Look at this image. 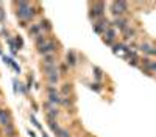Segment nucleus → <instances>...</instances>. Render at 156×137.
Instances as JSON below:
<instances>
[{"mask_svg":"<svg viewBox=\"0 0 156 137\" xmlns=\"http://www.w3.org/2000/svg\"><path fill=\"white\" fill-rule=\"evenodd\" d=\"M17 16L22 19V20H31L33 19V10L30 3L27 2H17Z\"/></svg>","mask_w":156,"mask_h":137,"instance_id":"f257e3e1","label":"nucleus"},{"mask_svg":"<svg viewBox=\"0 0 156 137\" xmlns=\"http://www.w3.org/2000/svg\"><path fill=\"white\" fill-rule=\"evenodd\" d=\"M38 49H39V52L42 55H50V53H53L56 50V44L52 42V41H47V42H44L42 45H39Z\"/></svg>","mask_w":156,"mask_h":137,"instance_id":"f03ea898","label":"nucleus"},{"mask_svg":"<svg viewBox=\"0 0 156 137\" xmlns=\"http://www.w3.org/2000/svg\"><path fill=\"white\" fill-rule=\"evenodd\" d=\"M47 92H49V103H52V105H58V103H61L59 94H58V91L53 86L47 87Z\"/></svg>","mask_w":156,"mask_h":137,"instance_id":"7ed1b4c3","label":"nucleus"},{"mask_svg":"<svg viewBox=\"0 0 156 137\" xmlns=\"http://www.w3.org/2000/svg\"><path fill=\"white\" fill-rule=\"evenodd\" d=\"M0 125H2L3 128L11 125V117H10L8 111H5V109H0Z\"/></svg>","mask_w":156,"mask_h":137,"instance_id":"20e7f679","label":"nucleus"},{"mask_svg":"<svg viewBox=\"0 0 156 137\" xmlns=\"http://www.w3.org/2000/svg\"><path fill=\"white\" fill-rule=\"evenodd\" d=\"M95 31L97 33H101V31H106L108 28H109V22L108 20H105V19H100V20H97L95 24Z\"/></svg>","mask_w":156,"mask_h":137,"instance_id":"39448f33","label":"nucleus"},{"mask_svg":"<svg viewBox=\"0 0 156 137\" xmlns=\"http://www.w3.org/2000/svg\"><path fill=\"white\" fill-rule=\"evenodd\" d=\"M126 10V3L123 2H116V3H112V11H114V14H122V13H125Z\"/></svg>","mask_w":156,"mask_h":137,"instance_id":"423d86ee","label":"nucleus"},{"mask_svg":"<svg viewBox=\"0 0 156 137\" xmlns=\"http://www.w3.org/2000/svg\"><path fill=\"white\" fill-rule=\"evenodd\" d=\"M44 72L49 75V77H52V75H58V67L56 64H52V66H44Z\"/></svg>","mask_w":156,"mask_h":137,"instance_id":"0eeeda50","label":"nucleus"},{"mask_svg":"<svg viewBox=\"0 0 156 137\" xmlns=\"http://www.w3.org/2000/svg\"><path fill=\"white\" fill-rule=\"evenodd\" d=\"M114 39H116V31L111 30V28H108V30L105 31V41H106L108 44H111Z\"/></svg>","mask_w":156,"mask_h":137,"instance_id":"6e6552de","label":"nucleus"},{"mask_svg":"<svg viewBox=\"0 0 156 137\" xmlns=\"http://www.w3.org/2000/svg\"><path fill=\"white\" fill-rule=\"evenodd\" d=\"M30 34L31 36H35V38H38V36H41V25H31L30 27Z\"/></svg>","mask_w":156,"mask_h":137,"instance_id":"1a4fd4ad","label":"nucleus"},{"mask_svg":"<svg viewBox=\"0 0 156 137\" xmlns=\"http://www.w3.org/2000/svg\"><path fill=\"white\" fill-rule=\"evenodd\" d=\"M114 25H116L117 27V28H120V30H125L126 28V20L125 19H120V17H117L116 20H114Z\"/></svg>","mask_w":156,"mask_h":137,"instance_id":"9d476101","label":"nucleus"},{"mask_svg":"<svg viewBox=\"0 0 156 137\" xmlns=\"http://www.w3.org/2000/svg\"><path fill=\"white\" fill-rule=\"evenodd\" d=\"M3 133L6 134V137H16V136H14V133H16V131H14V126H13V123L3 128Z\"/></svg>","mask_w":156,"mask_h":137,"instance_id":"9b49d317","label":"nucleus"},{"mask_svg":"<svg viewBox=\"0 0 156 137\" xmlns=\"http://www.w3.org/2000/svg\"><path fill=\"white\" fill-rule=\"evenodd\" d=\"M67 64L69 66H75L77 64V58H75V55H73V52L67 53Z\"/></svg>","mask_w":156,"mask_h":137,"instance_id":"f8f14e48","label":"nucleus"},{"mask_svg":"<svg viewBox=\"0 0 156 137\" xmlns=\"http://www.w3.org/2000/svg\"><path fill=\"white\" fill-rule=\"evenodd\" d=\"M44 59H45V64H47V66L55 64V56H53V53H50V55H44Z\"/></svg>","mask_w":156,"mask_h":137,"instance_id":"ddd939ff","label":"nucleus"},{"mask_svg":"<svg viewBox=\"0 0 156 137\" xmlns=\"http://www.w3.org/2000/svg\"><path fill=\"white\" fill-rule=\"evenodd\" d=\"M59 137H70V134H69V131H66V129H61L59 128V131L56 133Z\"/></svg>","mask_w":156,"mask_h":137,"instance_id":"4468645a","label":"nucleus"},{"mask_svg":"<svg viewBox=\"0 0 156 137\" xmlns=\"http://www.w3.org/2000/svg\"><path fill=\"white\" fill-rule=\"evenodd\" d=\"M41 28H45L47 31H50V30H52V25H50V22H49V20H44V22H42V25H41Z\"/></svg>","mask_w":156,"mask_h":137,"instance_id":"2eb2a0df","label":"nucleus"},{"mask_svg":"<svg viewBox=\"0 0 156 137\" xmlns=\"http://www.w3.org/2000/svg\"><path fill=\"white\" fill-rule=\"evenodd\" d=\"M49 81H50V84L58 83V75H52V77H49Z\"/></svg>","mask_w":156,"mask_h":137,"instance_id":"dca6fc26","label":"nucleus"},{"mask_svg":"<svg viewBox=\"0 0 156 137\" xmlns=\"http://www.w3.org/2000/svg\"><path fill=\"white\" fill-rule=\"evenodd\" d=\"M123 31L126 33V38H133V34H134V31H133V30H130V28H128V27H126V28H125Z\"/></svg>","mask_w":156,"mask_h":137,"instance_id":"f3484780","label":"nucleus"},{"mask_svg":"<svg viewBox=\"0 0 156 137\" xmlns=\"http://www.w3.org/2000/svg\"><path fill=\"white\" fill-rule=\"evenodd\" d=\"M148 64V68H152V70H156V63H147Z\"/></svg>","mask_w":156,"mask_h":137,"instance_id":"a211bd4d","label":"nucleus"},{"mask_svg":"<svg viewBox=\"0 0 156 137\" xmlns=\"http://www.w3.org/2000/svg\"><path fill=\"white\" fill-rule=\"evenodd\" d=\"M69 91H70V86H69V84H66V86L63 87V92H64V94H69Z\"/></svg>","mask_w":156,"mask_h":137,"instance_id":"6ab92c4d","label":"nucleus"}]
</instances>
